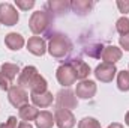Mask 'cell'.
<instances>
[{"instance_id": "20", "label": "cell", "mask_w": 129, "mask_h": 128, "mask_svg": "<svg viewBox=\"0 0 129 128\" xmlns=\"http://www.w3.org/2000/svg\"><path fill=\"white\" fill-rule=\"evenodd\" d=\"M47 6L51 9V12H56V14H63L66 12L69 8H71V3L68 0H50L47 3Z\"/></svg>"}, {"instance_id": "17", "label": "cell", "mask_w": 129, "mask_h": 128, "mask_svg": "<svg viewBox=\"0 0 129 128\" xmlns=\"http://www.w3.org/2000/svg\"><path fill=\"white\" fill-rule=\"evenodd\" d=\"M93 6H95V3H93V2H89V0H74V2H71L72 11H74L75 14H78V15H86V14H89V12L93 9Z\"/></svg>"}, {"instance_id": "7", "label": "cell", "mask_w": 129, "mask_h": 128, "mask_svg": "<svg viewBox=\"0 0 129 128\" xmlns=\"http://www.w3.org/2000/svg\"><path fill=\"white\" fill-rule=\"evenodd\" d=\"M8 99H9V102L14 107L21 109L23 105L29 104V94L23 88H20V86H12L8 91Z\"/></svg>"}, {"instance_id": "29", "label": "cell", "mask_w": 129, "mask_h": 128, "mask_svg": "<svg viewBox=\"0 0 129 128\" xmlns=\"http://www.w3.org/2000/svg\"><path fill=\"white\" fill-rule=\"evenodd\" d=\"M107 128H123V125L119 124V122H113V124H110Z\"/></svg>"}, {"instance_id": "25", "label": "cell", "mask_w": 129, "mask_h": 128, "mask_svg": "<svg viewBox=\"0 0 129 128\" xmlns=\"http://www.w3.org/2000/svg\"><path fill=\"white\" fill-rule=\"evenodd\" d=\"M15 5H17V8H20L23 11H29L35 6V0H17Z\"/></svg>"}, {"instance_id": "13", "label": "cell", "mask_w": 129, "mask_h": 128, "mask_svg": "<svg viewBox=\"0 0 129 128\" xmlns=\"http://www.w3.org/2000/svg\"><path fill=\"white\" fill-rule=\"evenodd\" d=\"M27 50L35 56H44L45 51H47L45 41L42 38H39V36H33L27 41Z\"/></svg>"}, {"instance_id": "21", "label": "cell", "mask_w": 129, "mask_h": 128, "mask_svg": "<svg viewBox=\"0 0 129 128\" xmlns=\"http://www.w3.org/2000/svg\"><path fill=\"white\" fill-rule=\"evenodd\" d=\"M47 86H48L47 80L42 75H38L33 81L32 88H30V92L32 94H44V92H47Z\"/></svg>"}, {"instance_id": "30", "label": "cell", "mask_w": 129, "mask_h": 128, "mask_svg": "<svg viewBox=\"0 0 129 128\" xmlns=\"http://www.w3.org/2000/svg\"><path fill=\"white\" fill-rule=\"evenodd\" d=\"M17 128H33V127L30 125V122H21Z\"/></svg>"}, {"instance_id": "11", "label": "cell", "mask_w": 129, "mask_h": 128, "mask_svg": "<svg viewBox=\"0 0 129 128\" xmlns=\"http://www.w3.org/2000/svg\"><path fill=\"white\" fill-rule=\"evenodd\" d=\"M39 74H38V69L35 68V66H26L21 72H20V75H18V86L20 88H32L33 81H35V78L38 77Z\"/></svg>"}, {"instance_id": "27", "label": "cell", "mask_w": 129, "mask_h": 128, "mask_svg": "<svg viewBox=\"0 0 129 128\" xmlns=\"http://www.w3.org/2000/svg\"><path fill=\"white\" fill-rule=\"evenodd\" d=\"M117 8L120 9V12H123V14H128L129 12V0H119L117 2Z\"/></svg>"}, {"instance_id": "31", "label": "cell", "mask_w": 129, "mask_h": 128, "mask_svg": "<svg viewBox=\"0 0 129 128\" xmlns=\"http://www.w3.org/2000/svg\"><path fill=\"white\" fill-rule=\"evenodd\" d=\"M125 124H126V125L129 127V112L126 113V116H125Z\"/></svg>"}, {"instance_id": "5", "label": "cell", "mask_w": 129, "mask_h": 128, "mask_svg": "<svg viewBox=\"0 0 129 128\" xmlns=\"http://www.w3.org/2000/svg\"><path fill=\"white\" fill-rule=\"evenodd\" d=\"M56 77H57L59 83H60L62 86H64V88H69V86L74 84L75 80H77V77H75V71H74V68H72V65L71 63L60 65V66L57 68Z\"/></svg>"}, {"instance_id": "18", "label": "cell", "mask_w": 129, "mask_h": 128, "mask_svg": "<svg viewBox=\"0 0 129 128\" xmlns=\"http://www.w3.org/2000/svg\"><path fill=\"white\" fill-rule=\"evenodd\" d=\"M35 122H36V127L38 128H53V125L56 124V121L53 118V113H50L48 110L39 112V115H38Z\"/></svg>"}, {"instance_id": "15", "label": "cell", "mask_w": 129, "mask_h": 128, "mask_svg": "<svg viewBox=\"0 0 129 128\" xmlns=\"http://www.w3.org/2000/svg\"><path fill=\"white\" fill-rule=\"evenodd\" d=\"M32 98L33 104H35V107H41V109H45V107H48V105H51L53 104V101H54V96L51 92H44V94H32L30 95Z\"/></svg>"}, {"instance_id": "2", "label": "cell", "mask_w": 129, "mask_h": 128, "mask_svg": "<svg viewBox=\"0 0 129 128\" xmlns=\"http://www.w3.org/2000/svg\"><path fill=\"white\" fill-rule=\"evenodd\" d=\"M20 68L15 63H3L0 66V89L9 91L14 84L15 77L20 74Z\"/></svg>"}, {"instance_id": "19", "label": "cell", "mask_w": 129, "mask_h": 128, "mask_svg": "<svg viewBox=\"0 0 129 128\" xmlns=\"http://www.w3.org/2000/svg\"><path fill=\"white\" fill-rule=\"evenodd\" d=\"M38 115H39V112H38V109H36L35 105H29V104H26V105H23L21 109H18V116H20L24 122L36 121Z\"/></svg>"}, {"instance_id": "9", "label": "cell", "mask_w": 129, "mask_h": 128, "mask_svg": "<svg viewBox=\"0 0 129 128\" xmlns=\"http://www.w3.org/2000/svg\"><path fill=\"white\" fill-rule=\"evenodd\" d=\"M54 121L59 128H74L75 125V116L71 110L66 109H57L54 113Z\"/></svg>"}, {"instance_id": "22", "label": "cell", "mask_w": 129, "mask_h": 128, "mask_svg": "<svg viewBox=\"0 0 129 128\" xmlns=\"http://www.w3.org/2000/svg\"><path fill=\"white\" fill-rule=\"evenodd\" d=\"M117 88L122 92H128L129 91V71H120L117 74Z\"/></svg>"}, {"instance_id": "14", "label": "cell", "mask_w": 129, "mask_h": 128, "mask_svg": "<svg viewBox=\"0 0 129 128\" xmlns=\"http://www.w3.org/2000/svg\"><path fill=\"white\" fill-rule=\"evenodd\" d=\"M102 59L107 63H116L117 60L122 59V50L116 45H108L102 51Z\"/></svg>"}, {"instance_id": "23", "label": "cell", "mask_w": 129, "mask_h": 128, "mask_svg": "<svg viewBox=\"0 0 129 128\" xmlns=\"http://www.w3.org/2000/svg\"><path fill=\"white\" fill-rule=\"evenodd\" d=\"M116 29H117V32L120 33L122 36H123V35H128L129 33V18L128 17L119 18L117 23H116Z\"/></svg>"}, {"instance_id": "1", "label": "cell", "mask_w": 129, "mask_h": 128, "mask_svg": "<svg viewBox=\"0 0 129 128\" xmlns=\"http://www.w3.org/2000/svg\"><path fill=\"white\" fill-rule=\"evenodd\" d=\"M71 48H72V44L64 35H54V36H51L47 50L53 57L59 59V57H64L71 51Z\"/></svg>"}, {"instance_id": "28", "label": "cell", "mask_w": 129, "mask_h": 128, "mask_svg": "<svg viewBox=\"0 0 129 128\" xmlns=\"http://www.w3.org/2000/svg\"><path fill=\"white\" fill-rule=\"evenodd\" d=\"M119 42H120L122 48H125L126 51H129V33H128V35H123V36H120Z\"/></svg>"}, {"instance_id": "12", "label": "cell", "mask_w": 129, "mask_h": 128, "mask_svg": "<svg viewBox=\"0 0 129 128\" xmlns=\"http://www.w3.org/2000/svg\"><path fill=\"white\" fill-rule=\"evenodd\" d=\"M69 63L72 65V68H74V71H75V77H77V80H87V77H89V74H90V66L86 63L84 60H81V59H72Z\"/></svg>"}, {"instance_id": "26", "label": "cell", "mask_w": 129, "mask_h": 128, "mask_svg": "<svg viewBox=\"0 0 129 128\" xmlns=\"http://www.w3.org/2000/svg\"><path fill=\"white\" fill-rule=\"evenodd\" d=\"M0 128H17V118L15 116H9L8 121L0 124Z\"/></svg>"}, {"instance_id": "3", "label": "cell", "mask_w": 129, "mask_h": 128, "mask_svg": "<svg viewBox=\"0 0 129 128\" xmlns=\"http://www.w3.org/2000/svg\"><path fill=\"white\" fill-rule=\"evenodd\" d=\"M50 21H51V15L47 11H36L32 14L29 20V27L35 35H39L47 30V27L50 26Z\"/></svg>"}, {"instance_id": "4", "label": "cell", "mask_w": 129, "mask_h": 128, "mask_svg": "<svg viewBox=\"0 0 129 128\" xmlns=\"http://www.w3.org/2000/svg\"><path fill=\"white\" fill-rule=\"evenodd\" d=\"M18 12L11 3H0V23L5 26H15L18 23Z\"/></svg>"}, {"instance_id": "10", "label": "cell", "mask_w": 129, "mask_h": 128, "mask_svg": "<svg viewBox=\"0 0 129 128\" xmlns=\"http://www.w3.org/2000/svg\"><path fill=\"white\" fill-rule=\"evenodd\" d=\"M96 94V83L92 80H83L77 84L75 95L81 99H90Z\"/></svg>"}, {"instance_id": "24", "label": "cell", "mask_w": 129, "mask_h": 128, "mask_svg": "<svg viewBox=\"0 0 129 128\" xmlns=\"http://www.w3.org/2000/svg\"><path fill=\"white\" fill-rule=\"evenodd\" d=\"M78 128H101V124L95 118H83L78 124Z\"/></svg>"}, {"instance_id": "8", "label": "cell", "mask_w": 129, "mask_h": 128, "mask_svg": "<svg viewBox=\"0 0 129 128\" xmlns=\"http://www.w3.org/2000/svg\"><path fill=\"white\" fill-rule=\"evenodd\" d=\"M117 74V68L114 63H107V62H102L101 65H98L96 69H95V75L99 81L102 83H110L113 81V78L116 77Z\"/></svg>"}, {"instance_id": "16", "label": "cell", "mask_w": 129, "mask_h": 128, "mask_svg": "<svg viewBox=\"0 0 129 128\" xmlns=\"http://www.w3.org/2000/svg\"><path fill=\"white\" fill-rule=\"evenodd\" d=\"M5 44H6V47H8L9 50H14V51H15V50L23 48V45H24V38H23L20 33L11 32L5 36Z\"/></svg>"}, {"instance_id": "6", "label": "cell", "mask_w": 129, "mask_h": 128, "mask_svg": "<svg viewBox=\"0 0 129 128\" xmlns=\"http://www.w3.org/2000/svg\"><path fill=\"white\" fill-rule=\"evenodd\" d=\"M56 101H57L59 109H66V110H72L78 104L75 92H72L71 89H62V91H59L57 95H56Z\"/></svg>"}]
</instances>
